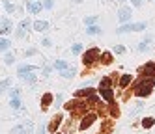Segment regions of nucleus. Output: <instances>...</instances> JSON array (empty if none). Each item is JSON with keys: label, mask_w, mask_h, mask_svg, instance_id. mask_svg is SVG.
<instances>
[{"label": "nucleus", "mask_w": 155, "mask_h": 134, "mask_svg": "<svg viewBox=\"0 0 155 134\" xmlns=\"http://www.w3.org/2000/svg\"><path fill=\"white\" fill-rule=\"evenodd\" d=\"M51 103V95H45V99H43V104H49Z\"/></svg>", "instance_id": "393cba45"}, {"label": "nucleus", "mask_w": 155, "mask_h": 134, "mask_svg": "<svg viewBox=\"0 0 155 134\" xmlns=\"http://www.w3.org/2000/svg\"><path fill=\"white\" fill-rule=\"evenodd\" d=\"M118 19H120V22H127L131 19V8H121L118 11Z\"/></svg>", "instance_id": "20e7f679"}, {"label": "nucleus", "mask_w": 155, "mask_h": 134, "mask_svg": "<svg viewBox=\"0 0 155 134\" xmlns=\"http://www.w3.org/2000/svg\"><path fill=\"white\" fill-rule=\"evenodd\" d=\"M26 54H28V56H32V54H36V50H34V49H28V50H26Z\"/></svg>", "instance_id": "c85d7f7f"}, {"label": "nucleus", "mask_w": 155, "mask_h": 134, "mask_svg": "<svg viewBox=\"0 0 155 134\" xmlns=\"http://www.w3.org/2000/svg\"><path fill=\"white\" fill-rule=\"evenodd\" d=\"M34 28L41 32V30H45V28H47V22H45V21H38L36 24H34Z\"/></svg>", "instance_id": "9d476101"}, {"label": "nucleus", "mask_w": 155, "mask_h": 134, "mask_svg": "<svg viewBox=\"0 0 155 134\" xmlns=\"http://www.w3.org/2000/svg\"><path fill=\"white\" fill-rule=\"evenodd\" d=\"M114 52H116V54H124V52H125V47H121V45H118V47L114 49Z\"/></svg>", "instance_id": "a211bd4d"}, {"label": "nucleus", "mask_w": 155, "mask_h": 134, "mask_svg": "<svg viewBox=\"0 0 155 134\" xmlns=\"http://www.w3.org/2000/svg\"><path fill=\"white\" fill-rule=\"evenodd\" d=\"M151 88H153V80H144V82L137 88V95H138V97H146V95H150Z\"/></svg>", "instance_id": "f257e3e1"}, {"label": "nucleus", "mask_w": 155, "mask_h": 134, "mask_svg": "<svg viewBox=\"0 0 155 134\" xmlns=\"http://www.w3.org/2000/svg\"><path fill=\"white\" fill-rule=\"evenodd\" d=\"M45 8H49V9L52 8V0H45Z\"/></svg>", "instance_id": "a878e982"}, {"label": "nucleus", "mask_w": 155, "mask_h": 134, "mask_svg": "<svg viewBox=\"0 0 155 134\" xmlns=\"http://www.w3.org/2000/svg\"><path fill=\"white\" fill-rule=\"evenodd\" d=\"M107 86H110V80H108V78H103V80H101V88H107Z\"/></svg>", "instance_id": "5701e85b"}, {"label": "nucleus", "mask_w": 155, "mask_h": 134, "mask_svg": "<svg viewBox=\"0 0 155 134\" xmlns=\"http://www.w3.org/2000/svg\"><path fill=\"white\" fill-rule=\"evenodd\" d=\"M97 56H99V50H97V49H92V50H88V52L84 54V63H86V65L94 63Z\"/></svg>", "instance_id": "7ed1b4c3"}, {"label": "nucleus", "mask_w": 155, "mask_h": 134, "mask_svg": "<svg viewBox=\"0 0 155 134\" xmlns=\"http://www.w3.org/2000/svg\"><path fill=\"white\" fill-rule=\"evenodd\" d=\"M12 106H13V108L19 106V99H12Z\"/></svg>", "instance_id": "b1692460"}, {"label": "nucleus", "mask_w": 155, "mask_h": 134, "mask_svg": "<svg viewBox=\"0 0 155 134\" xmlns=\"http://www.w3.org/2000/svg\"><path fill=\"white\" fill-rule=\"evenodd\" d=\"M82 50V45H79V43H77V45H73V54H79Z\"/></svg>", "instance_id": "2eb2a0df"}, {"label": "nucleus", "mask_w": 155, "mask_h": 134, "mask_svg": "<svg viewBox=\"0 0 155 134\" xmlns=\"http://www.w3.org/2000/svg\"><path fill=\"white\" fill-rule=\"evenodd\" d=\"M151 125H153V119H151V117L144 119V127H151Z\"/></svg>", "instance_id": "aec40b11"}, {"label": "nucleus", "mask_w": 155, "mask_h": 134, "mask_svg": "<svg viewBox=\"0 0 155 134\" xmlns=\"http://www.w3.org/2000/svg\"><path fill=\"white\" fill-rule=\"evenodd\" d=\"M8 86H9V80H4L2 84H0V91H4V89H6Z\"/></svg>", "instance_id": "412c9836"}, {"label": "nucleus", "mask_w": 155, "mask_h": 134, "mask_svg": "<svg viewBox=\"0 0 155 134\" xmlns=\"http://www.w3.org/2000/svg\"><path fill=\"white\" fill-rule=\"evenodd\" d=\"M101 97H105V101H112V91L105 89V91H101Z\"/></svg>", "instance_id": "9b49d317"}, {"label": "nucleus", "mask_w": 155, "mask_h": 134, "mask_svg": "<svg viewBox=\"0 0 155 134\" xmlns=\"http://www.w3.org/2000/svg\"><path fill=\"white\" fill-rule=\"evenodd\" d=\"M54 67H56V71H65V69H68V63H65V62H62V60H58L56 63H54Z\"/></svg>", "instance_id": "423d86ee"}, {"label": "nucleus", "mask_w": 155, "mask_h": 134, "mask_svg": "<svg viewBox=\"0 0 155 134\" xmlns=\"http://www.w3.org/2000/svg\"><path fill=\"white\" fill-rule=\"evenodd\" d=\"M94 121H95V116H94V114H92V116H88V117H86V119L82 121V127H81V129H86L88 125H92Z\"/></svg>", "instance_id": "6e6552de"}, {"label": "nucleus", "mask_w": 155, "mask_h": 134, "mask_svg": "<svg viewBox=\"0 0 155 134\" xmlns=\"http://www.w3.org/2000/svg\"><path fill=\"white\" fill-rule=\"evenodd\" d=\"M131 2H133V4H135V6H137V8H138V6H140V4H142V0H131Z\"/></svg>", "instance_id": "cd10ccee"}, {"label": "nucleus", "mask_w": 155, "mask_h": 134, "mask_svg": "<svg viewBox=\"0 0 155 134\" xmlns=\"http://www.w3.org/2000/svg\"><path fill=\"white\" fill-rule=\"evenodd\" d=\"M131 82V75H125V76H121V86H127Z\"/></svg>", "instance_id": "ddd939ff"}, {"label": "nucleus", "mask_w": 155, "mask_h": 134, "mask_svg": "<svg viewBox=\"0 0 155 134\" xmlns=\"http://www.w3.org/2000/svg\"><path fill=\"white\" fill-rule=\"evenodd\" d=\"M73 75H75L73 69H65V71H62V76H65V78H71Z\"/></svg>", "instance_id": "f8f14e48"}, {"label": "nucleus", "mask_w": 155, "mask_h": 134, "mask_svg": "<svg viewBox=\"0 0 155 134\" xmlns=\"http://www.w3.org/2000/svg\"><path fill=\"white\" fill-rule=\"evenodd\" d=\"M26 80H28L30 84H36V82H38V78H36L34 75H28V76H26Z\"/></svg>", "instance_id": "6ab92c4d"}, {"label": "nucleus", "mask_w": 155, "mask_h": 134, "mask_svg": "<svg viewBox=\"0 0 155 134\" xmlns=\"http://www.w3.org/2000/svg\"><path fill=\"white\" fill-rule=\"evenodd\" d=\"M41 8H43V6H41V4H38V2H34V4H30V6H28L30 13H38V11H39Z\"/></svg>", "instance_id": "1a4fd4ad"}, {"label": "nucleus", "mask_w": 155, "mask_h": 134, "mask_svg": "<svg viewBox=\"0 0 155 134\" xmlns=\"http://www.w3.org/2000/svg\"><path fill=\"white\" fill-rule=\"evenodd\" d=\"M88 34H101V28H97V26H90V28H88Z\"/></svg>", "instance_id": "4468645a"}, {"label": "nucleus", "mask_w": 155, "mask_h": 134, "mask_svg": "<svg viewBox=\"0 0 155 134\" xmlns=\"http://www.w3.org/2000/svg\"><path fill=\"white\" fill-rule=\"evenodd\" d=\"M36 69V67L34 65H23V67H21V69H19V76H28V75H32V71H34Z\"/></svg>", "instance_id": "39448f33"}, {"label": "nucleus", "mask_w": 155, "mask_h": 134, "mask_svg": "<svg viewBox=\"0 0 155 134\" xmlns=\"http://www.w3.org/2000/svg\"><path fill=\"white\" fill-rule=\"evenodd\" d=\"M146 28V22H137V24H125V26H121L118 28L120 34H124V32H140Z\"/></svg>", "instance_id": "f03ea898"}, {"label": "nucleus", "mask_w": 155, "mask_h": 134, "mask_svg": "<svg viewBox=\"0 0 155 134\" xmlns=\"http://www.w3.org/2000/svg\"><path fill=\"white\" fill-rule=\"evenodd\" d=\"M148 41H150V39H146L144 43H140V45H138V50H146V45H148Z\"/></svg>", "instance_id": "4be33fe9"}, {"label": "nucleus", "mask_w": 155, "mask_h": 134, "mask_svg": "<svg viewBox=\"0 0 155 134\" xmlns=\"http://www.w3.org/2000/svg\"><path fill=\"white\" fill-rule=\"evenodd\" d=\"M13 62V56H6V63H12Z\"/></svg>", "instance_id": "bb28decb"}, {"label": "nucleus", "mask_w": 155, "mask_h": 134, "mask_svg": "<svg viewBox=\"0 0 155 134\" xmlns=\"http://www.w3.org/2000/svg\"><path fill=\"white\" fill-rule=\"evenodd\" d=\"M9 47H12V41H9V39H0V52L9 49Z\"/></svg>", "instance_id": "0eeeda50"}, {"label": "nucleus", "mask_w": 155, "mask_h": 134, "mask_svg": "<svg viewBox=\"0 0 155 134\" xmlns=\"http://www.w3.org/2000/svg\"><path fill=\"white\" fill-rule=\"evenodd\" d=\"M4 6H6V9H8V11H9V13H12V11H13V9H15V6H13V4H12V2H4Z\"/></svg>", "instance_id": "f3484780"}, {"label": "nucleus", "mask_w": 155, "mask_h": 134, "mask_svg": "<svg viewBox=\"0 0 155 134\" xmlns=\"http://www.w3.org/2000/svg\"><path fill=\"white\" fill-rule=\"evenodd\" d=\"M95 21H97V17H86V24H88V26H92Z\"/></svg>", "instance_id": "dca6fc26"}]
</instances>
